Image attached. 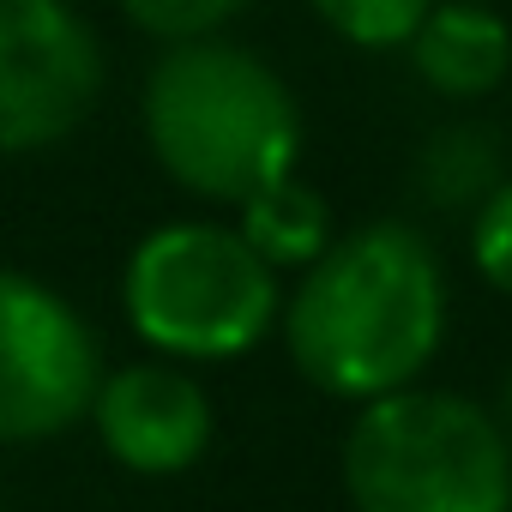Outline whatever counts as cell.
<instances>
[{"label":"cell","instance_id":"cell-7","mask_svg":"<svg viewBox=\"0 0 512 512\" xmlns=\"http://www.w3.org/2000/svg\"><path fill=\"white\" fill-rule=\"evenodd\" d=\"M91 422H97L103 452L133 476H181L205 458L217 434L205 386L169 356L103 374L91 398Z\"/></svg>","mask_w":512,"mask_h":512},{"label":"cell","instance_id":"cell-9","mask_svg":"<svg viewBox=\"0 0 512 512\" xmlns=\"http://www.w3.org/2000/svg\"><path fill=\"white\" fill-rule=\"evenodd\" d=\"M235 229L247 235V247L260 253L272 272H302L338 241L332 199L314 181H302V175H284V181L260 187L253 199H241L235 205Z\"/></svg>","mask_w":512,"mask_h":512},{"label":"cell","instance_id":"cell-10","mask_svg":"<svg viewBox=\"0 0 512 512\" xmlns=\"http://www.w3.org/2000/svg\"><path fill=\"white\" fill-rule=\"evenodd\" d=\"M416 175H422V193H428V199H440V205H470V211H476V199L500 181V145H494L488 133H476V127H446V133L428 139Z\"/></svg>","mask_w":512,"mask_h":512},{"label":"cell","instance_id":"cell-4","mask_svg":"<svg viewBox=\"0 0 512 512\" xmlns=\"http://www.w3.org/2000/svg\"><path fill=\"white\" fill-rule=\"evenodd\" d=\"M338 464L356 512H512V434L458 392L398 386L356 404Z\"/></svg>","mask_w":512,"mask_h":512},{"label":"cell","instance_id":"cell-1","mask_svg":"<svg viewBox=\"0 0 512 512\" xmlns=\"http://www.w3.org/2000/svg\"><path fill=\"white\" fill-rule=\"evenodd\" d=\"M296 374L344 404L416 386L446 338V266L416 223L374 217L344 229L278 314Z\"/></svg>","mask_w":512,"mask_h":512},{"label":"cell","instance_id":"cell-12","mask_svg":"<svg viewBox=\"0 0 512 512\" xmlns=\"http://www.w3.org/2000/svg\"><path fill=\"white\" fill-rule=\"evenodd\" d=\"M115 7L139 37L193 43V37H223V25H235L253 0H115Z\"/></svg>","mask_w":512,"mask_h":512},{"label":"cell","instance_id":"cell-3","mask_svg":"<svg viewBox=\"0 0 512 512\" xmlns=\"http://www.w3.org/2000/svg\"><path fill=\"white\" fill-rule=\"evenodd\" d=\"M121 314L169 362H235L278 332L284 272H272L235 223L175 217L133 241Z\"/></svg>","mask_w":512,"mask_h":512},{"label":"cell","instance_id":"cell-5","mask_svg":"<svg viewBox=\"0 0 512 512\" xmlns=\"http://www.w3.org/2000/svg\"><path fill=\"white\" fill-rule=\"evenodd\" d=\"M103 344L43 278L0 266V446H37L91 416Z\"/></svg>","mask_w":512,"mask_h":512},{"label":"cell","instance_id":"cell-14","mask_svg":"<svg viewBox=\"0 0 512 512\" xmlns=\"http://www.w3.org/2000/svg\"><path fill=\"white\" fill-rule=\"evenodd\" d=\"M506 434H512V380H506Z\"/></svg>","mask_w":512,"mask_h":512},{"label":"cell","instance_id":"cell-2","mask_svg":"<svg viewBox=\"0 0 512 512\" xmlns=\"http://www.w3.org/2000/svg\"><path fill=\"white\" fill-rule=\"evenodd\" d=\"M139 127L157 169L181 193L229 211L302 163L296 91L266 55L229 37L163 43L157 67L145 73Z\"/></svg>","mask_w":512,"mask_h":512},{"label":"cell","instance_id":"cell-6","mask_svg":"<svg viewBox=\"0 0 512 512\" xmlns=\"http://www.w3.org/2000/svg\"><path fill=\"white\" fill-rule=\"evenodd\" d=\"M103 97V43L73 0H0V157L85 127Z\"/></svg>","mask_w":512,"mask_h":512},{"label":"cell","instance_id":"cell-13","mask_svg":"<svg viewBox=\"0 0 512 512\" xmlns=\"http://www.w3.org/2000/svg\"><path fill=\"white\" fill-rule=\"evenodd\" d=\"M470 266L488 290L512 296V175H500L470 211Z\"/></svg>","mask_w":512,"mask_h":512},{"label":"cell","instance_id":"cell-8","mask_svg":"<svg viewBox=\"0 0 512 512\" xmlns=\"http://www.w3.org/2000/svg\"><path fill=\"white\" fill-rule=\"evenodd\" d=\"M404 55L434 97L476 103L512 79V25L500 7H482V0H434Z\"/></svg>","mask_w":512,"mask_h":512},{"label":"cell","instance_id":"cell-11","mask_svg":"<svg viewBox=\"0 0 512 512\" xmlns=\"http://www.w3.org/2000/svg\"><path fill=\"white\" fill-rule=\"evenodd\" d=\"M308 7L338 43L380 55V49H404L416 37L434 0H308Z\"/></svg>","mask_w":512,"mask_h":512}]
</instances>
